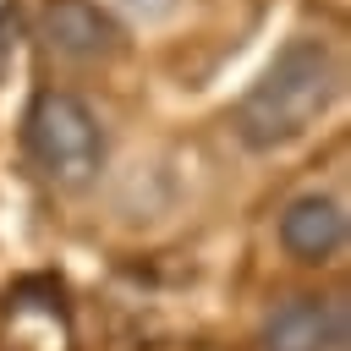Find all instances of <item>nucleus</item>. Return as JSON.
<instances>
[{
  "instance_id": "nucleus-1",
  "label": "nucleus",
  "mask_w": 351,
  "mask_h": 351,
  "mask_svg": "<svg viewBox=\"0 0 351 351\" xmlns=\"http://www.w3.org/2000/svg\"><path fill=\"white\" fill-rule=\"evenodd\" d=\"M335 93H340L335 49L313 33H296L291 44H280V55L263 66V77L241 93L230 126L252 154H274V148L307 137L324 121V110L335 104Z\"/></svg>"
},
{
  "instance_id": "nucleus-2",
  "label": "nucleus",
  "mask_w": 351,
  "mask_h": 351,
  "mask_svg": "<svg viewBox=\"0 0 351 351\" xmlns=\"http://www.w3.org/2000/svg\"><path fill=\"white\" fill-rule=\"evenodd\" d=\"M22 143H27V159L44 181L55 186H88L99 170H104V126L99 115L66 93V88H44L27 115H22Z\"/></svg>"
},
{
  "instance_id": "nucleus-3",
  "label": "nucleus",
  "mask_w": 351,
  "mask_h": 351,
  "mask_svg": "<svg viewBox=\"0 0 351 351\" xmlns=\"http://www.w3.org/2000/svg\"><path fill=\"white\" fill-rule=\"evenodd\" d=\"M346 302L340 296H291L263 318V351H346Z\"/></svg>"
},
{
  "instance_id": "nucleus-4",
  "label": "nucleus",
  "mask_w": 351,
  "mask_h": 351,
  "mask_svg": "<svg viewBox=\"0 0 351 351\" xmlns=\"http://www.w3.org/2000/svg\"><path fill=\"white\" fill-rule=\"evenodd\" d=\"M38 33H44V44H49V55L77 60V66L110 60V55L121 49V27H115L110 11H99L93 0H44Z\"/></svg>"
},
{
  "instance_id": "nucleus-5",
  "label": "nucleus",
  "mask_w": 351,
  "mask_h": 351,
  "mask_svg": "<svg viewBox=\"0 0 351 351\" xmlns=\"http://www.w3.org/2000/svg\"><path fill=\"white\" fill-rule=\"evenodd\" d=\"M280 247L296 263H329L346 247V208L329 192H302L280 214Z\"/></svg>"
}]
</instances>
